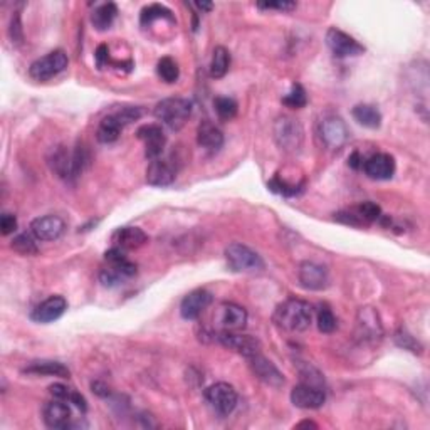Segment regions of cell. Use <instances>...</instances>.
<instances>
[{"mask_svg": "<svg viewBox=\"0 0 430 430\" xmlns=\"http://www.w3.org/2000/svg\"><path fill=\"white\" fill-rule=\"evenodd\" d=\"M272 319L281 330L301 333V331L308 330L313 323V308L306 301L288 300L276 308Z\"/></svg>", "mask_w": 430, "mask_h": 430, "instance_id": "6da1fadb", "label": "cell"}, {"mask_svg": "<svg viewBox=\"0 0 430 430\" xmlns=\"http://www.w3.org/2000/svg\"><path fill=\"white\" fill-rule=\"evenodd\" d=\"M88 161L89 156L83 147H78L76 150L59 147L51 156V167L58 173V177L64 178V180H74L83 173Z\"/></svg>", "mask_w": 430, "mask_h": 430, "instance_id": "7a4b0ae2", "label": "cell"}, {"mask_svg": "<svg viewBox=\"0 0 430 430\" xmlns=\"http://www.w3.org/2000/svg\"><path fill=\"white\" fill-rule=\"evenodd\" d=\"M108 266L100 272V281L108 288L120 286L125 279L133 278L136 274V264H133L123 253V249L113 247L105 254Z\"/></svg>", "mask_w": 430, "mask_h": 430, "instance_id": "3957f363", "label": "cell"}, {"mask_svg": "<svg viewBox=\"0 0 430 430\" xmlns=\"http://www.w3.org/2000/svg\"><path fill=\"white\" fill-rule=\"evenodd\" d=\"M274 140L284 153L296 155L304 142V130L301 123L291 116H281L274 123Z\"/></svg>", "mask_w": 430, "mask_h": 430, "instance_id": "277c9868", "label": "cell"}, {"mask_svg": "<svg viewBox=\"0 0 430 430\" xmlns=\"http://www.w3.org/2000/svg\"><path fill=\"white\" fill-rule=\"evenodd\" d=\"M155 116L170 130H180L192 114V103L184 98H167L155 106Z\"/></svg>", "mask_w": 430, "mask_h": 430, "instance_id": "5b68a950", "label": "cell"}, {"mask_svg": "<svg viewBox=\"0 0 430 430\" xmlns=\"http://www.w3.org/2000/svg\"><path fill=\"white\" fill-rule=\"evenodd\" d=\"M212 323L219 333H237L247 325V311L236 303H220L214 311Z\"/></svg>", "mask_w": 430, "mask_h": 430, "instance_id": "8992f818", "label": "cell"}, {"mask_svg": "<svg viewBox=\"0 0 430 430\" xmlns=\"http://www.w3.org/2000/svg\"><path fill=\"white\" fill-rule=\"evenodd\" d=\"M225 259L229 267L236 272H261L264 269L261 255L239 242H234L225 249Z\"/></svg>", "mask_w": 430, "mask_h": 430, "instance_id": "52a82bcc", "label": "cell"}, {"mask_svg": "<svg viewBox=\"0 0 430 430\" xmlns=\"http://www.w3.org/2000/svg\"><path fill=\"white\" fill-rule=\"evenodd\" d=\"M318 135L321 142L325 143L326 148L330 150H340L347 145L348 138H350V131H348L347 123L336 114H328L319 121Z\"/></svg>", "mask_w": 430, "mask_h": 430, "instance_id": "ba28073f", "label": "cell"}, {"mask_svg": "<svg viewBox=\"0 0 430 430\" xmlns=\"http://www.w3.org/2000/svg\"><path fill=\"white\" fill-rule=\"evenodd\" d=\"M69 59L64 51H53L48 56L36 59L29 67V76L36 81H49L66 69Z\"/></svg>", "mask_w": 430, "mask_h": 430, "instance_id": "9c48e42d", "label": "cell"}, {"mask_svg": "<svg viewBox=\"0 0 430 430\" xmlns=\"http://www.w3.org/2000/svg\"><path fill=\"white\" fill-rule=\"evenodd\" d=\"M206 398L208 405L222 417L232 414L237 405V391L232 385L225 382H219L215 385L208 387L206 390Z\"/></svg>", "mask_w": 430, "mask_h": 430, "instance_id": "30bf717a", "label": "cell"}, {"mask_svg": "<svg viewBox=\"0 0 430 430\" xmlns=\"http://www.w3.org/2000/svg\"><path fill=\"white\" fill-rule=\"evenodd\" d=\"M326 44L328 48L331 49V53L340 59L355 58L365 53V48L358 41L353 39V37L348 36L347 32L340 31V29L335 27L326 32Z\"/></svg>", "mask_w": 430, "mask_h": 430, "instance_id": "8fae6325", "label": "cell"}, {"mask_svg": "<svg viewBox=\"0 0 430 430\" xmlns=\"http://www.w3.org/2000/svg\"><path fill=\"white\" fill-rule=\"evenodd\" d=\"M297 279L304 289L309 291H323L330 286V272L321 264L304 261L297 269Z\"/></svg>", "mask_w": 430, "mask_h": 430, "instance_id": "7c38bea8", "label": "cell"}, {"mask_svg": "<svg viewBox=\"0 0 430 430\" xmlns=\"http://www.w3.org/2000/svg\"><path fill=\"white\" fill-rule=\"evenodd\" d=\"M356 336L363 342H380L383 336V326L380 316L373 308H361L356 316Z\"/></svg>", "mask_w": 430, "mask_h": 430, "instance_id": "4fadbf2b", "label": "cell"}, {"mask_svg": "<svg viewBox=\"0 0 430 430\" xmlns=\"http://www.w3.org/2000/svg\"><path fill=\"white\" fill-rule=\"evenodd\" d=\"M219 342L229 350L239 353V355L250 358V356L261 353V342L255 336L239 335V333H219L217 335Z\"/></svg>", "mask_w": 430, "mask_h": 430, "instance_id": "5bb4252c", "label": "cell"}, {"mask_svg": "<svg viewBox=\"0 0 430 430\" xmlns=\"http://www.w3.org/2000/svg\"><path fill=\"white\" fill-rule=\"evenodd\" d=\"M31 232L39 241H56L66 232V222L59 215H42L32 220Z\"/></svg>", "mask_w": 430, "mask_h": 430, "instance_id": "9a60e30c", "label": "cell"}, {"mask_svg": "<svg viewBox=\"0 0 430 430\" xmlns=\"http://www.w3.org/2000/svg\"><path fill=\"white\" fill-rule=\"evenodd\" d=\"M136 136L145 143V155L147 159L156 160L163 153L165 143H167V136L159 125H143L138 128Z\"/></svg>", "mask_w": 430, "mask_h": 430, "instance_id": "2e32d148", "label": "cell"}, {"mask_svg": "<svg viewBox=\"0 0 430 430\" xmlns=\"http://www.w3.org/2000/svg\"><path fill=\"white\" fill-rule=\"evenodd\" d=\"M326 395L325 391L318 387L311 385V383H301L293 389L291 391V402L293 405L303 410H314V408L323 407Z\"/></svg>", "mask_w": 430, "mask_h": 430, "instance_id": "e0dca14e", "label": "cell"}, {"mask_svg": "<svg viewBox=\"0 0 430 430\" xmlns=\"http://www.w3.org/2000/svg\"><path fill=\"white\" fill-rule=\"evenodd\" d=\"M247 361H249V367L253 370V373L259 378V380L266 383V385L274 387V389H279V387L284 385L283 373L272 365V361L264 358L261 353L247 358Z\"/></svg>", "mask_w": 430, "mask_h": 430, "instance_id": "ac0fdd59", "label": "cell"}, {"mask_svg": "<svg viewBox=\"0 0 430 430\" xmlns=\"http://www.w3.org/2000/svg\"><path fill=\"white\" fill-rule=\"evenodd\" d=\"M363 170L373 180H390L395 173V160L389 153H375L363 161Z\"/></svg>", "mask_w": 430, "mask_h": 430, "instance_id": "d6986e66", "label": "cell"}, {"mask_svg": "<svg viewBox=\"0 0 430 430\" xmlns=\"http://www.w3.org/2000/svg\"><path fill=\"white\" fill-rule=\"evenodd\" d=\"M44 424L49 429H67L71 422V408L64 400H53L42 408Z\"/></svg>", "mask_w": 430, "mask_h": 430, "instance_id": "ffe728a7", "label": "cell"}, {"mask_svg": "<svg viewBox=\"0 0 430 430\" xmlns=\"http://www.w3.org/2000/svg\"><path fill=\"white\" fill-rule=\"evenodd\" d=\"M67 301L62 296H51L32 311L31 318L36 323H53L66 313Z\"/></svg>", "mask_w": 430, "mask_h": 430, "instance_id": "44dd1931", "label": "cell"}, {"mask_svg": "<svg viewBox=\"0 0 430 430\" xmlns=\"http://www.w3.org/2000/svg\"><path fill=\"white\" fill-rule=\"evenodd\" d=\"M212 304V295L206 289H195L184 297L180 313L185 319H197Z\"/></svg>", "mask_w": 430, "mask_h": 430, "instance_id": "7402d4cb", "label": "cell"}, {"mask_svg": "<svg viewBox=\"0 0 430 430\" xmlns=\"http://www.w3.org/2000/svg\"><path fill=\"white\" fill-rule=\"evenodd\" d=\"M175 168L167 160H152L147 168V182L153 187H168L175 180Z\"/></svg>", "mask_w": 430, "mask_h": 430, "instance_id": "603a6c76", "label": "cell"}, {"mask_svg": "<svg viewBox=\"0 0 430 430\" xmlns=\"http://www.w3.org/2000/svg\"><path fill=\"white\" fill-rule=\"evenodd\" d=\"M114 247L123 250L138 249L148 241V236L140 227H121L112 237Z\"/></svg>", "mask_w": 430, "mask_h": 430, "instance_id": "cb8c5ba5", "label": "cell"}, {"mask_svg": "<svg viewBox=\"0 0 430 430\" xmlns=\"http://www.w3.org/2000/svg\"><path fill=\"white\" fill-rule=\"evenodd\" d=\"M197 143L208 152H219L224 145V135L212 123H202L197 130Z\"/></svg>", "mask_w": 430, "mask_h": 430, "instance_id": "d4e9b609", "label": "cell"}, {"mask_svg": "<svg viewBox=\"0 0 430 430\" xmlns=\"http://www.w3.org/2000/svg\"><path fill=\"white\" fill-rule=\"evenodd\" d=\"M24 373L41 375V377L42 375H48V377H59V378H67L71 375L69 368H67L66 365L51 360L31 361V363L24 368Z\"/></svg>", "mask_w": 430, "mask_h": 430, "instance_id": "484cf974", "label": "cell"}, {"mask_svg": "<svg viewBox=\"0 0 430 430\" xmlns=\"http://www.w3.org/2000/svg\"><path fill=\"white\" fill-rule=\"evenodd\" d=\"M351 114L361 126L370 128V130H377L382 125V113L373 105H356Z\"/></svg>", "mask_w": 430, "mask_h": 430, "instance_id": "4316f807", "label": "cell"}, {"mask_svg": "<svg viewBox=\"0 0 430 430\" xmlns=\"http://www.w3.org/2000/svg\"><path fill=\"white\" fill-rule=\"evenodd\" d=\"M123 130V125L120 121L116 120V118L113 116V114H109V116H106L101 120L100 126H98L96 131V138L100 143H113L116 142L118 138H120Z\"/></svg>", "mask_w": 430, "mask_h": 430, "instance_id": "83f0119b", "label": "cell"}, {"mask_svg": "<svg viewBox=\"0 0 430 430\" xmlns=\"http://www.w3.org/2000/svg\"><path fill=\"white\" fill-rule=\"evenodd\" d=\"M116 15H118L116 4L108 2V4H103V6L95 8V12H93V15H91V22L98 29V31H106V29L112 27V24L114 22V19H116Z\"/></svg>", "mask_w": 430, "mask_h": 430, "instance_id": "f1b7e54d", "label": "cell"}, {"mask_svg": "<svg viewBox=\"0 0 430 430\" xmlns=\"http://www.w3.org/2000/svg\"><path fill=\"white\" fill-rule=\"evenodd\" d=\"M167 19L170 22H175V17H173L172 11L168 7L161 6V4H152V6L145 7L142 11V15H140V24L143 27H148V25L155 22V20Z\"/></svg>", "mask_w": 430, "mask_h": 430, "instance_id": "f546056e", "label": "cell"}, {"mask_svg": "<svg viewBox=\"0 0 430 430\" xmlns=\"http://www.w3.org/2000/svg\"><path fill=\"white\" fill-rule=\"evenodd\" d=\"M229 67H231V53L227 49L219 46L214 49V56L210 61V76L215 79L224 78L227 74Z\"/></svg>", "mask_w": 430, "mask_h": 430, "instance_id": "4dcf8cb0", "label": "cell"}, {"mask_svg": "<svg viewBox=\"0 0 430 430\" xmlns=\"http://www.w3.org/2000/svg\"><path fill=\"white\" fill-rule=\"evenodd\" d=\"M351 212L356 215V219L360 220L361 225L375 222V220H378L382 217V208H380V206H377L375 202L360 203V206L351 208Z\"/></svg>", "mask_w": 430, "mask_h": 430, "instance_id": "1f68e13d", "label": "cell"}, {"mask_svg": "<svg viewBox=\"0 0 430 430\" xmlns=\"http://www.w3.org/2000/svg\"><path fill=\"white\" fill-rule=\"evenodd\" d=\"M156 74L160 76V79H163L165 83L172 84L175 83L180 76V69H178V64L173 61L172 58H161L159 64H156Z\"/></svg>", "mask_w": 430, "mask_h": 430, "instance_id": "d6a6232c", "label": "cell"}, {"mask_svg": "<svg viewBox=\"0 0 430 430\" xmlns=\"http://www.w3.org/2000/svg\"><path fill=\"white\" fill-rule=\"evenodd\" d=\"M214 106H215V113L219 114L220 120L224 121L232 120V118L237 114V108H239L232 98H225V96L215 98Z\"/></svg>", "mask_w": 430, "mask_h": 430, "instance_id": "836d02e7", "label": "cell"}, {"mask_svg": "<svg viewBox=\"0 0 430 430\" xmlns=\"http://www.w3.org/2000/svg\"><path fill=\"white\" fill-rule=\"evenodd\" d=\"M12 249L17 250L19 254L22 255H34L37 254V244L36 241H34L32 236H29V234H19V236H15L14 239H12Z\"/></svg>", "mask_w": 430, "mask_h": 430, "instance_id": "e575fe53", "label": "cell"}, {"mask_svg": "<svg viewBox=\"0 0 430 430\" xmlns=\"http://www.w3.org/2000/svg\"><path fill=\"white\" fill-rule=\"evenodd\" d=\"M283 103L293 109H300L308 103V96H306L304 88L301 84H293L291 91L283 98Z\"/></svg>", "mask_w": 430, "mask_h": 430, "instance_id": "d590c367", "label": "cell"}, {"mask_svg": "<svg viewBox=\"0 0 430 430\" xmlns=\"http://www.w3.org/2000/svg\"><path fill=\"white\" fill-rule=\"evenodd\" d=\"M338 326L333 311L330 309V306L323 304L318 311V328L321 333H333Z\"/></svg>", "mask_w": 430, "mask_h": 430, "instance_id": "8d00e7d4", "label": "cell"}, {"mask_svg": "<svg viewBox=\"0 0 430 430\" xmlns=\"http://www.w3.org/2000/svg\"><path fill=\"white\" fill-rule=\"evenodd\" d=\"M269 189L272 192H276V194L281 195H286V197H293V195H297L303 189V185L301 184H289V182L283 180L279 175H276L272 180L269 182Z\"/></svg>", "mask_w": 430, "mask_h": 430, "instance_id": "74e56055", "label": "cell"}, {"mask_svg": "<svg viewBox=\"0 0 430 430\" xmlns=\"http://www.w3.org/2000/svg\"><path fill=\"white\" fill-rule=\"evenodd\" d=\"M395 342L397 344H400L402 348H405V350H410L414 353H422V344H420L412 335H408L405 330H400L397 331V335H395Z\"/></svg>", "mask_w": 430, "mask_h": 430, "instance_id": "f35d334b", "label": "cell"}, {"mask_svg": "<svg viewBox=\"0 0 430 430\" xmlns=\"http://www.w3.org/2000/svg\"><path fill=\"white\" fill-rule=\"evenodd\" d=\"M142 108H136V106H128V108H121L120 112L113 113V116L116 118L118 121L121 123L123 126L125 125H130V123H133L136 120H140L142 118Z\"/></svg>", "mask_w": 430, "mask_h": 430, "instance_id": "ab89813d", "label": "cell"}, {"mask_svg": "<svg viewBox=\"0 0 430 430\" xmlns=\"http://www.w3.org/2000/svg\"><path fill=\"white\" fill-rule=\"evenodd\" d=\"M8 36H11V41L14 46L22 44L24 32H22V22H20L19 12H14V15H12L11 27H8Z\"/></svg>", "mask_w": 430, "mask_h": 430, "instance_id": "60d3db41", "label": "cell"}, {"mask_svg": "<svg viewBox=\"0 0 430 430\" xmlns=\"http://www.w3.org/2000/svg\"><path fill=\"white\" fill-rule=\"evenodd\" d=\"M257 7L262 8V11L291 12L296 8V2H288V0H279V2H257Z\"/></svg>", "mask_w": 430, "mask_h": 430, "instance_id": "b9f144b4", "label": "cell"}, {"mask_svg": "<svg viewBox=\"0 0 430 430\" xmlns=\"http://www.w3.org/2000/svg\"><path fill=\"white\" fill-rule=\"evenodd\" d=\"M0 229H2L4 236L14 234L17 231V219L12 214H2L0 217Z\"/></svg>", "mask_w": 430, "mask_h": 430, "instance_id": "7bdbcfd3", "label": "cell"}, {"mask_svg": "<svg viewBox=\"0 0 430 430\" xmlns=\"http://www.w3.org/2000/svg\"><path fill=\"white\" fill-rule=\"evenodd\" d=\"M49 394L53 395L54 398L64 400V402H69L72 390L67 389L66 385H61V383H54V385L49 387Z\"/></svg>", "mask_w": 430, "mask_h": 430, "instance_id": "ee69618b", "label": "cell"}, {"mask_svg": "<svg viewBox=\"0 0 430 430\" xmlns=\"http://www.w3.org/2000/svg\"><path fill=\"white\" fill-rule=\"evenodd\" d=\"M96 62H98V67H103L105 64L109 62V51H108V46L101 44L100 48H98L96 51Z\"/></svg>", "mask_w": 430, "mask_h": 430, "instance_id": "f6af8a7d", "label": "cell"}, {"mask_svg": "<svg viewBox=\"0 0 430 430\" xmlns=\"http://www.w3.org/2000/svg\"><path fill=\"white\" fill-rule=\"evenodd\" d=\"M71 403H74L76 407L79 408V410L86 412L88 410V403H86V398L83 397V395L78 394V391H72L71 394V398H69Z\"/></svg>", "mask_w": 430, "mask_h": 430, "instance_id": "bcb514c9", "label": "cell"}, {"mask_svg": "<svg viewBox=\"0 0 430 430\" xmlns=\"http://www.w3.org/2000/svg\"><path fill=\"white\" fill-rule=\"evenodd\" d=\"M91 389L98 395V397H108V395H109V389L105 385V383H101V382L91 383Z\"/></svg>", "mask_w": 430, "mask_h": 430, "instance_id": "7dc6e473", "label": "cell"}, {"mask_svg": "<svg viewBox=\"0 0 430 430\" xmlns=\"http://www.w3.org/2000/svg\"><path fill=\"white\" fill-rule=\"evenodd\" d=\"M350 167H353V168H360V167H363V160H361V156H360V153L358 152H355L353 153V155L350 156Z\"/></svg>", "mask_w": 430, "mask_h": 430, "instance_id": "c3c4849f", "label": "cell"}, {"mask_svg": "<svg viewBox=\"0 0 430 430\" xmlns=\"http://www.w3.org/2000/svg\"><path fill=\"white\" fill-rule=\"evenodd\" d=\"M195 6H197L200 11H212V4H207V2H195Z\"/></svg>", "mask_w": 430, "mask_h": 430, "instance_id": "681fc988", "label": "cell"}, {"mask_svg": "<svg viewBox=\"0 0 430 430\" xmlns=\"http://www.w3.org/2000/svg\"><path fill=\"white\" fill-rule=\"evenodd\" d=\"M296 427H297V429H301V427H313V429H316L318 425H316V424H313V422H309V420H304V422L297 424Z\"/></svg>", "mask_w": 430, "mask_h": 430, "instance_id": "f907efd6", "label": "cell"}]
</instances>
